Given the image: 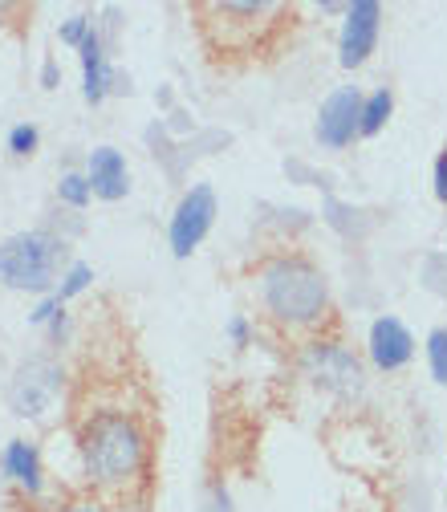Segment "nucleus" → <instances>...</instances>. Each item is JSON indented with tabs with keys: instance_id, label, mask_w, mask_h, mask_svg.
<instances>
[{
	"instance_id": "aec40b11",
	"label": "nucleus",
	"mask_w": 447,
	"mask_h": 512,
	"mask_svg": "<svg viewBox=\"0 0 447 512\" xmlns=\"http://www.w3.org/2000/svg\"><path fill=\"white\" fill-rule=\"evenodd\" d=\"M90 29H94V17L90 13H74V17H66V21L57 25V37H61V45L82 49V41L90 37Z\"/></svg>"
},
{
	"instance_id": "39448f33",
	"label": "nucleus",
	"mask_w": 447,
	"mask_h": 512,
	"mask_svg": "<svg viewBox=\"0 0 447 512\" xmlns=\"http://www.w3.org/2000/svg\"><path fill=\"white\" fill-rule=\"evenodd\" d=\"M196 13L204 17H216V21H200L204 25V37L216 45V49H252L265 33H273L293 9L277 5V0H228V5H196Z\"/></svg>"
},
{
	"instance_id": "1a4fd4ad",
	"label": "nucleus",
	"mask_w": 447,
	"mask_h": 512,
	"mask_svg": "<svg viewBox=\"0 0 447 512\" xmlns=\"http://www.w3.org/2000/svg\"><path fill=\"white\" fill-rule=\"evenodd\" d=\"M382 5L378 0H350L342 13V33H338V66L342 70H362L370 53L378 49L382 37Z\"/></svg>"
},
{
	"instance_id": "412c9836",
	"label": "nucleus",
	"mask_w": 447,
	"mask_h": 512,
	"mask_svg": "<svg viewBox=\"0 0 447 512\" xmlns=\"http://www.w3.org/2000/svg\"><path fill=\"white\" fill-rule=\"evenodd\" d=\"M224 338H228V346H236V350L252 346V322H248L244 313H232L228 322H224Z\"/></svg>"
},
{
	"instance_id": "4468645a",
	"label": "nucleus",
	"mask_w": 447,
	"mask_h": 512,
	"mask_svg": "<svg viewBox=\"0 0 447 512\" xmlns=\"http://www.w3.org/2000/svg\"><path fill=\"white\" fill-rule=\"evenodd\" d=\"M391 114H395V94L387 86L362 94V126H358V135L362 139L382 135V131H387V122H391Z\"/></svg>"
},
{
	"instance_id": "f8f14e48",
	"label": "nucleus",
	"mask_w": 447,
	"mask_h": 512,
	"mask_svg": "<svg viewBox=\"0 0 447 512\" xmlns=\"http://www.w3.org/2000/svg\"><path fill=\"white\" fill-rule=\"evenodd\" d=\"M82 171H86V179L94 187V200L118 204V200L131 196V163H126V155L118 147H110V143L94 147L86 155V167Z\"/></svg>"
},
{
	"instance_id": "0eeeda50",
	"label": "nucleus",
	"mask_w": 447,
	"mask_h": 512,
	"mask_svg": "<svg viewBox=\"0 0 447 512\" xmlns=\"http://www.w3.org/2000/svg\"><path fill=\"white\" fill-rule=\"evenodd\" d=\"M216 216H220L216 187L212 183H191L179 196L171 220H167V248H171L175 261H187V256L208 240V232L216 228Z\"/></svg>"
},
{
	"instance_id": "4be33fe9",
	"label": "nucleus",
	"mask_w": 447,
	"mask_h": 512,
	"mask_svg": "<svg viewBox=\"0 0 447 512\" xmlns=\"http://www.w3.org/2000/svg\"><path fill=\"white\" fill-rule=\"evenodd\" d=\"M431 191H435V200L447 208V143H443V151L435 155V167H431Z\"/></svg>"
},
{
	"instance_id": "9b49d317",
	"label": "nucleus",
	"mask_w": 447,
	"mask_h": 512,
	"mask_svg": "<svg viewBox=\"0 0 447 512\" xmlns=\"http://www.w3.org/2000/svg\"><path fill=\"white\" fill-rule=\"evenodd\" d=\"M78 61H82V98L90 106H102L118 86V70H114V61H110V33L94 21L90 37L82 41L78 49Z\"/></svg>"
},
{
	"instance_id": "f03ea898",
	"label": "nucleus",
	"mask_w": 447,
	"mask_h": 512,
	"mask_svg": "<svg viewBox=\"0 0 447 512\" xmlns=\"http://www.w3.org/2000/svg\"><path fill=\"white\" fill-rule=\"evenodd\" d=\"M257 301L265 317L293 338H313L326 330L334 301H330V281L305 252H273L257 265Z\"/></svg>"
},
{
	"instance_id": "5701e85b",
	"label": "nucleus",
	"mask_w": 447,
	"mask_h": 512,
	"mask_svg": "<svg viewBox=\"0 0 447 512\" xmlns=\"http://www.w3.org/2000/svg\"><path fill=\"white\" fill-rule=\"evenodd\" d=\"M204 512H232V496L224 484H212V496H208V508Z\"/></svg>"
},
{
	"instance_id": "f3484780",
	"label": "nucleus",
	"mask_w": 447,
	"mask_h": 512,
	"mask_svg": "<svg viewBox=\"0 0 447 512\" xmlns=\"http://www.w3.org/2000/svg\"><path fill=\"white\" fill-rule=\"evenodd\" d=\"M90 285H94V265H86V261H74V265H66V273H61V281H57L53 297L70 305V301H74V297H82Z\"/></svg>"
},
{
	"instance_id": "393cba45",
	"label": "nucleus",
	"mask_w": 447,
	"mask_h": 512,
	"mask_svg": "<svg viewBox=\"0 0 447 512\" xmlns=\"http://www.w3.org/2000/svg\"><path fill=\"white\" fill-rule=\"evenodd\" d=\"M66 512H110L106 504H70Z\"/></svg>"
},
{
	"instance_id": "6ab92c4d",
	"label": "nucleus",
	"mask_w": 447,
	"mask_h": 512,
	"mask_svg": "<svg viewBox=\"0 0 447 512\" xmlns=\"http://www.w3.org/2000/svg\"><path fill=\"white\" fill-rule=\"evenodd\" d=\"M423 350H427V370H431V378L439 382V387H447V326L431 330Z\"/></svg>"
},
{
	"instance_id": "2eb2a0df",
	"label": "nucleus",
	"mask_w": 447,
	"mask_h": 512,
	"mask_svg": "<svg viewBox=\"0 0 447 512\" xmlns=\"http://www.w3.org/2000/svg\"><path fill=\"white\" fill-rule=\"evenodd\" d=\"M29 326L49 330V338L61 342V338H66V330H70V309H66V301H57L53 293L41 297V301L29 309Z\"/></svg>"
},
{
	"instance_id": "ddd939ff",
	"label": "nucleus",
	"mask_w": 447,
	"mask_h": 512,
	"mask_svg": "<svg viewBox=\"0 0 447 512\" xmlns=\"http://www.w3.org/2000/svg\"><path fill=\"white\" fill-rule=\"evenodd\" d=\"M0 468H5V476L13 480L17 492H25V496H33V500L45 492V464H41L37 443H29V439H9L5 452H0Z\"/></svg>"
},
{
	"instance_id": "a211bd4d",
	"label": "nucleus",
	"mask_w": 447,
	"mask_h": 512,
	"mask_svg": "<svg viewBox=\"0 0 447 512\" xmlns=\"http://www.w3.org/2000/svg\"><path fill=\"white\" fill-rule=\"evenodd\" d=\"M5 147H9V155H13V159H33V155H37V147H41V131H37V122H17L13 131H9V139H5Z\"/></svg>"
},
{
	"instance_id": "9d476101",
	"label": "nucleus",
	"mask_w": 447,
	"mask_h": 512,
	"mask_svg": "<svg viewBox=\"0 0 447 512\" xmlns=\"http://www.w3.org/2000/svg\"><path fill=\"white\" fill-rule=\"evenodd\" d=\"M366 358L374 370L382 374H399L403 366H411L415 358V338L411 330L399 322L395 313H382L370 322V334H366Z\"/></svg>"
},
{
	"instance_id": "f257e3e1",
	"label": "nucleus",
	"mask_w": 447,
	"mask_h": 512,
	"mask_svg": "<svg viewBox=\"0 0 447 512\" xmlns=\"http://www.w3.org/2000/svg\"><path fill=\"white\" fill-rule=\"evenodd\" d=\"M78 452L90 488L102 500H131L151 476V431L135 411H94L78 431Z\"/></svg>"
},
{
	"instance_id": "6e6552de",
	"label": "nucleus",
	"mask_w": 447,
	"mask_h": 512,
	"mask_svg": "<svg viewBox=\"0 0 447 512\" xmlns=\"http://www.w3.org/2000/svg\"><path fill=\"white\" fill-rule=\"evenodd\" d=\"M358 126H362V90L358 86H338L322 98V106H317L313 139L326 151H346L362 139Z\"/></svg>"
},
{
	"instance_id": "a878e982",
	"label": "nucleus",
	"mask_w": 447,
	"mask_h": 512,
	"mask_svg": "<svg viewBox=\"0 0 447 512\" xmlns=\"http://www.w3.org/2000/svg\"><path fill=\"white\" fill-rule=\"evenodd\" d=\"M0 13H5V5H0Z\"/></svg>"
},
{
	"instance_id": "423d86ee",
	"label": "nucleus",
	"mask_w": 447,
	"mask_h": 512,
	"mask_svg": "<svg viewBox=\"0 0 447 512\" xmlns=\"http://www.w3.org/2000/svg\"><path fill=\"white\" fill-rule=\"evenodd\" d=\"M61 391H66V370H61L49 354H33V358L17 362L5 403L17 419H45L57 407Z\"/></svg>"
},
{
	"instance_id": "20e7f679",
	"label": "nucleus",
	"mask_w": 447,
	"mask_h": 512,
	"mask_svg": "<svg viewBox=\"0 0 447 512\" xmlns=\"http://www.w3.org/2000/svg\"><path fill=\"white\" fill-rule=\"evenodd\" d=\"M301 374L313 382L322 395L338 399V403H354L366 395V366L362 358L334 338H309L301 346Z\"/></svg>"
},
{
	"instance_id": "7ed1b4c3",
	"label": "nucleus",
	"mask_w": 447,
	"mask_h": 512,
	"mask_svg": "<svg viewBox=\"0 0 447 512\" xmlns=\"http://www.w3.org/2000/svg\"><path fill=\"white\" fill-rule=\"evenodd\" d=\"M66 265V240L49 228H25L0 240V285L13 293L49 297Z\"/></svg>"
},
{
	"instance_id": "b1692460",
	"label": "nucleus",
	"mask_w": 447,
	"mask_h": 512,
	"mask_svg": "<svg viewBox=\"0 0 447 512\" xmlns=\"http://www.w3.org/2000/svg\"><path fill=\"white\" fill-rule=\"evenodd\" d=\"M41 82H45V90H53V86H57V61H45V70H41Z\"/></svg>"
},
{
	"instance_id": "dca6fc26",
	"label": "nucleus",
	"mask_w": 447,
	"mask_h": 512,
	"mask_svg": "<svg viewBox=\"0 0 447 512\" xmlns=\"http://www.w3.org/2000/svg\"><path fill=\"white\" fill-rule=\"evenodd\" d=\"M57 200L66 204V208H74V212H86V208L94 204V187H90L86 171H61V179H57Z\"/></svg>"
}]
</instances>
